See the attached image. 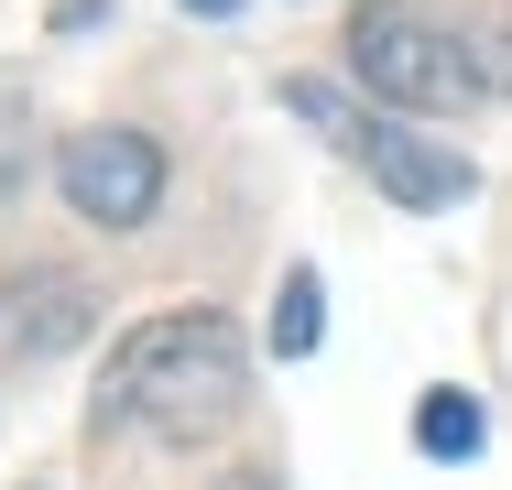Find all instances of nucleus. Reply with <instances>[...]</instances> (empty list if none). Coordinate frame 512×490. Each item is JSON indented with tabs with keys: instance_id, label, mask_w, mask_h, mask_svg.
<instances>
[{
	"instance_id": "0eeeda50",
	"label": "nucleus",
	"mask_w": 512,
	"mask_h": 490,
	"mask_svg": "<svg viewBox=\"0 0 512 490\" xmlns=\"http://www.w3.org/2000/svg\"><path fill=\"white\" fill-rule=\"evenodd\" d=\"M284 109H295L306 131H327L338 153H360V131L382 120V109H360V98H349V88H327V77H284Z\"/></svg>"
},
{
	"instance_id": "20e7f679",
	"label": "nucleus",
	"mask_w": 512,
	"mask_h": 490,
	"mask_svg": "<svg viewBox=\"0 0 512 490\" xmlns=\"http://www.w3.org/2000/svg\"><path fill=\"white\" fill-rule=\"evenodd\" d=\"M349 164L393 196V207H414V218H425V207H458V196L480 186V164H469L458 142H425V131H404V120H371Z\"/></svg>"
},
{
	"instance_id": "423d86ee",
	"label": "nucleus",
	"mask_w": 512,
	"mask_h": 490,
	"mask_svg": "<svg viewBox=\"0 0 512 490\" xmlns=\"http://www.w3.org/2000/svg\"><path fill=\"white\" fill-rule=\"evenodd\" d=\"M458 44H469L480 98H512V0H469V11H458Z\"/></svg>"
},
{
	"instance_id": "f257e3e1",
	"label": "nucleus",
	"mask_w": 512,
	"mask_h": 490,
	"mask_svg": "<svg viewBox=\"0 0 512 490\" xmlns=\"http://www.w3.org/2000/svg\"><path fill=\"white\" fill-rule=\"evenodd\" d=\"M240 403H251V349H240V327L207 316V305H175V316H142V327L109 349L99 425L164 436V447H207Z\"/></svg>"
},
{
	"instance_id": "f03ea898",
	"label": "nucleus",
	"mask_w": 512,
	"mask_h": 490,
	"mask_svg": "<svg viewBox=\"0 0 512 490\" xmlns=\"http://www.w3.org/2000/svg\"><path fill=\"white\" fill-rule=\"evenodd\" d=\"M349 77L382 98V109H414V120H458L480 77H469V44H458V11L436 0H360L349 11Z\"/></svg>"
},
{
	"instance_id": "39448f33",
	"label": "nucleus",
	"mask_w": 512,
	"mask_h": 490,
	"mask_svg": "<svg viewBox=\"0 0 512 490\" xmlns=\"http://www.w3.org/2000/svg\"><path fill=\"white\" fill-rule=\"evenodd\" d=\"M11 327H22V349H66V338H88V284L77 273H22L11 284Z\"/></svg>"
},
{
	"instance_id": "1a4fd4ad",
	"label": "nucleus",
	"mask_w": 512,
	"mask_h": 490,
	"mask_svg": "<svg viewBox=\"0 0 512 490\" xmlns=\"http://www.w3.org/2000/svg\"><path fill=\"white\" fill-rule=\"evenodd\" d=\"M316 338H327V284L295 262V273H284V294H273V360H306Z\"/></svg>"
},
{
	"instance_id": "9d476101",
	"label": "nucleus",
	"mask_w": 512,
	"mask_h": 490,
	"mask_svg": "<svg viewBox=\"0 0 512 490\" xmlns=\"http://www.w3.org/2000/svg\"><path fill=\"white\" fill-rule=\"evenodd\" d=\"M33 186V109H22V88H0V196Z\"/></svg>"
},
{
	"instance_id": "9b49d317",
	"label": "nucleus",
	"mask_w": 512,
	"mask_h": 490,
	"mask_svg": "<svg viewBox=\"0 0 512 490\" xmlns=\"http://www.w3.org/2000/svg\"><path fill=\"white\" fill-rule=\"evenodd\" d=\"M218 490H284V480H273V469H229Z\"/></svg>"
},
{
	"instance_id": "6e6552de",
	"label": "nucleus",
	"mask_w": 512,
	"mask_h": 490,
	"mask_svg": "<svg viewBox=\"0 0 512 490\" xmlns=\"http://www.w3.org/2000/svg\"><path fill=\"white\" fill-rule=\"evenodd\" d=\"M480 436H491L480 425V392H425L414 403V447L425 458H480Z\"/></svg>"
},
{
	"instance_id": "7ed1b4c3",
	"label": "nucleus",
	"mask_w": 512,
	"mask_h": 490,
	"mask_svg": "<svg viewBox=\"0 0 512 490\" xmlns=\"http://www.w3.org/2000/svg\"><path fill=\"white\" fill-rule=\"evenodd\" d=\"M55 186H66V207H77V218H99V229H142V218L164 207V142H153V131H131V120L66 131Z\"/></svg>"
},
{
	"instance_id": "f8f14e48",
	"label": "nucleus",
	"mask_w": 512,
	"mask_h": 490,
	"mask_svg": "<svg viewBox=\"0 0 512 490\" xmlns=\"http://www.w3.org/2000/svg\"><path fill=\"white\" fill-rule=\"evenodd\" d=\"M186 11H240V0H186Z\"/></svg>"
}]
</instances>
